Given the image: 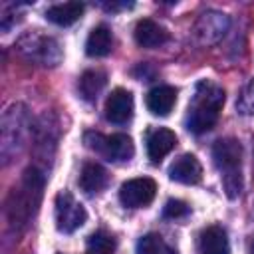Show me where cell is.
I'll list each match as a JSON object with an SVG mask.
<instances>
[{"instance_id": "cell-2", "label": "cell", "mask_w": 254, "mask_h": 254, "mask_svg": "<svg viewBox=\"0 0 254 254\" xmlns=\"http://www.w3.org/2000/svg\"><path fill=\"white\" fill-rule=\"evenodd\" d=\"M222 105H224V89L210 81H200L189 105V113L185 121L187 129L194 135H202L210 131L218 121Z\"/></svg>"}, {"instance_id": "cell-15", "label": "cell", "mask_w": 254, "mask_h": 254, "mask_svg": "<svg viewBox=\"0 0 254 254\" xmlns=\"http://www.w3.org/2000/svg\"><path fill=\"white\" fill-rule=\"evenodd\" d=\"M226 26H228V18L224 14H220V12H204L196 22L194 32L202 36V42H214L224 34Z\"/></svg>"}, {"instance_id": "cell-18", "label": "cell", "mask_w": 254, "mask_h": 254, "mask_svg": "<svg viewBox=\"0 0 254 254\" xmlns=\"http://www.w3.org/2000/svg\"><path fill=\"white\" fill-rule=\"evenodd\" d=\"M113 48V36H111V30L107 26H95L89 36H87V42H85V54L91 56V58H103L111 52Z\"/></svg>"}, {"instance_id": "cell-7", "label": "cell", "mask_w": 254, "mask_h": 254, "mask_svg": "<svg viewBox=\"0 0 254 254\" xmlns=\"http://www.w3.org/2000/svg\"><path fill=\"white\" fill-rule=\"evenodd\" d=\"M87 218V212L81 202L73 198L69 190H62L56 196V226L60 232H73L77 230Z\"/></svg>"}, {"instance_id": "cell-9", "label": "cell", "mask_w": 254, "mask_h": 254, "mask_svg": "<svg viewBox=\"0 0 254 254\" xmlns=\"http://www.w3.org/2000/svg\"><path fill=\"white\" fill-rule=\"evenodd\" d=\"M133 117V95L131 91L117 87L105 101V119L115 125H125Z\"/></svg>"}, {"instance_id": "cell-1", "label": "cell", "mask_w": 254, "mask_h": 254, "mask_svg": "<svg viewBox=\"0 0 254 254\" xmlns=\"http://www.w3.org/2000/svg\"><path fill=\"white\" fill-rule=\"evenodd\" d=\"M44 173L38 167H28L24 171L22 183L18 189L12 190L8 204H6V212H8V224L14 230H22L30 224V220L34 218L38 204L42 200V189H44Z\"/></svg>"}, {"instance_id": "cell-8", "label": "cell", "mask_w": 254, "mask_h": 254, "mask_svg": "<svg viewBox=\"0 0 254 254\" xmlns=\"http://www.w3.org/2000/svg\"><path fill=\"white\" fill-rule=\"evenodd\" d=\"M157 194V183L149 177H137L129 179L119 189V200L127 208H141L153 202Z\"/></svg>"}, {"instance_id": "cell-3", "label": "cell", "mask_w": 254, "mask_h": 254, "mask_svg": "<svg viewBox=\"0 0 254 254\" xmlns=\"http://www.w3.org/2000/svg\"><path fill=\"white\" fill-rule=\"evenodd\" d=\"M212 161L222 173V185L230 198H236L242 190V145L234 137L218 139L212 145Z\"/></svg>"}, {"instance_id": "cell-20", "label": "cell", "mask_w": 254, "mask_h": 254, "mask_svg": "<svg viewBox=\"0 0 254 254\" xmlns=\"http://www.w3.org/2000/svg\"><path fill=\"white\" fill-rule=\"evenodd\" d=\"M137 254H177V250L161 236L155 232H149L139 238L137 242Z\"/></svg>"}, {"instance_id": "cell-6", "label": "cell", "mask_w": 254, "mask_h": 254, "mask_svg": "<svg viewBox=\"0 0 254 254\" xmlns=\"http://www.w3.org/2000/svg\"><path fill=\"white\" fill-rule=\"evenodd\" d=\"M18 48L28 60L40 62L42 65H56L60 62V58H62V50H60L58 42L54 38L40 36L36 32L24 36L18 42Z\"/></svg>"}, {"instance_id": "cell-10", "label": "cell", "mask_w": 254, "mask_h": 254, "mask_svg": "<svg viewBox=\"0 0 254 254\" xmlns=\"http://www.w3.org/2000/svg\"><path fill=\"white\" fill-rule=\"evenodd\" d=\"M169 179L181 185H196L202 179V167L194 155L185 153L169 167Z\"/></svg>"}, {"instance_id": "cell-14", "label": "cell", "mask_w": 254, "mask_h": 254, "mask_svg": "<svg viewBox=\"0 0 254 254\" xmlns=\"http://www.w3.org/2000/svg\"><path fill=\"white\" fill-rule=\"evenodd\" d=\"M175 101H177V89L173 85H157L149 89L145 97L147 109L153 115H161V117L171 113V109L175 107Z\"/></svg>"}, {"instance_id": "cell-11", "label": "cell", "mask_w": 254, "mask_h": 254, "mask_svg": "<svg viewBox=\"0 0 254 254\" xmlns=\"http://www.w3.org/2000/svg\"><path fill=\"white\" fill-rule=\"evenodd\" d=\"M135 42L141 48H161L169 40V32L151 18H143L135 24Z\"/></svg>"}, {"instance_id": "cell-19", "label": "cell", "mask_w": 254, "mask_h": 254, "mask_svg": "<svg viewBox=\"0 0 254 254\" xmlns=\"http://www.w3.org/2000/svg\"><path fill=\"white\" fill-rule=\"evenodd\" d=\"M107 83V75L101 69H87L81 73L79 77V93L85 101H93L97 99V95L101 93V89Z\"/></svg>"}, {"instance_id": "cell-5", "label": "cell", "mask_w": 254, "mask_h": 254, "mask_svg": "<svg viewBox=\"0 0 254 254\" xmlns=\"http://www.w3.org/2000/svg\"><path fill=\"white\" fill-rule=\"evenodd\" d=\"M85 143L89 149L101 153L105 159L123 163L129 161L135 155L133 139L125 133H113V135H101V133H87Z\"/></svg>"}, {"instance_id": "cell-21", "label": "cell", "mask_w": 254, "mask_h": 254, "mask_svg": "<svg viewBox=\"0 0 254 254\" xmlns=\"http://www.w3.org/2000/svg\"><path fill=\"white\" fill-rule=\"evenodd\" d=\"M85 254H115V240L109 232L97 230L87 238Z\"/></svg>"}, {"instance_id": "cell-17", "label": "cell", "mask_w": 254, "mask_h": 254, "mask_svg": "<svg viewBox=\"0 0 254 254\" xmlns=\"http://www.w3.org/2000/svg\"><path fill=\"white\" fill-rule=\"evenodd\" d=\"M83 10L85 6L81 2H60L46 10V18L56 26H71L81 18Z\"/></svg>"}, {"instance_id": "cell-23", "label": "cell", "mask_w": 254, "mask_h": 254, "mask_svg": "<svg viewBox=\"0 0 254 254\" xmlns=\"http://www.w3.org/2000/svg\"><path fill=\"white\" fill-rule=\"evenodd\" d=\"M189 210H190V208H189V204H187L185 200L169 198V200L165 202V206H163V216L175 220V218H183V216H187Z\"/></svg>"}, {"instance_id": "cell-16", "label": "cell", "mask_w": 254, "mask_h": 254, "mask_svg": "<svg viewBox=\"0 0 254 254\" xmlns=\"http://www.w3.org/2000/svg\"><path fill=\"white\" fill-rule=\"evenodd\" d=\"M79 189L85 192V194H95L99 190L105 189L107 185V171L97 165V163H85L81 167V173H79Z\"/></svg>"}, {"instance_id": "cell-12", "label": "cell", "mask_w": 254, "mask_h": 254, "mask_svg": "<svg viewBox=\"0 0 254 254\" xmlns=\"http://www.w3.org/2000/svg\"><path fill=\"white\" fill-rule=\"evenodd\" d=\"M175 145H177L175 131L167 127H157L147 135V157L151 159V163H159L165 155L173 151Z\"/></svg>"}, {"instance_id": "cell-4", "label": "cell", "mask_w": 254, "mask_h": 254, "mask_svg": "<svg viewBox=\"0 0 254 254\" xmlns=\"http://www.w3.org/2000/svg\"><path fill=\"white\" fill-rule=\"evenodd\" d=\"M26 127H28V115L22 105H12L10 109H6L2 117V145H0L4 163H8L20 151Z\"/></svg>"}, {"instance_id": "cell-22", "label": "cell", "mask_w": 254, "mask_h": 254, "mask_svg": "<svg viewBox=\"0 0 254 254\" xmlns=\"http://www.w3.org/2000/svg\"><path fill=\"white\" fill-rule=\"evenodd\" d=\"M236 107L244 115H254V77L242 89V93H240V97L236 101Z\"/></svg>"}, {"instance_id": "cell-13", "label": "cell", "mask_w": 254, "mask_h": 254, "mask_svg": "<svg viewBox=\"0 0 254 254\" xmlns=\"http://www.w3.org/2000/svg\"><path fill=\"white\" fill-rule=\"evenodd\" d=\"M198 252L200 254H230L226 230L218 224L206 226L198 236Z\"/></svg>"}]
</instances>
